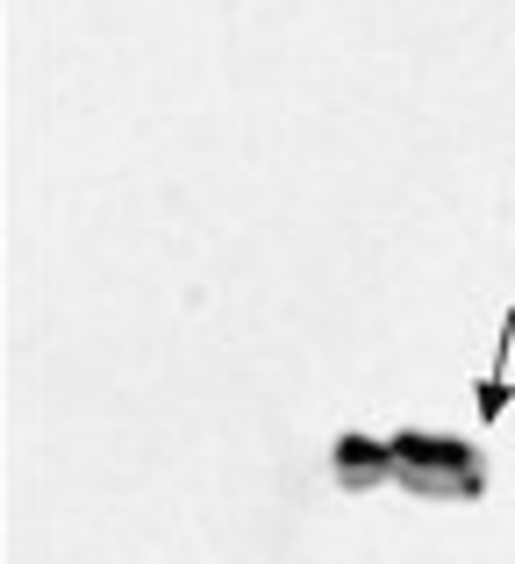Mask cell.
Returning <instances> with one entry per match:
<instances>
[{
    "mask_svg": "<svg viewBox=\"0 0 515 564\" xmlns=\"http://www.w3.org/2000/svg\"><path fill=\"white\" fill-rule=\"evenodd\" d=\"M394 451V479L416 500H480L487 494V465L465 436H444V429H401L387 436Z\"/></svg>",
    "mask_w": 515,
    "mask_h": 564,
    "instance_id": "cell-1",
    "label": "cell"
},
{
    "mask_svg": "<svg viewBox=\"0 0 515 564\" xmlns=\"http://www.w3.org/2000/svg\"><path fill=\"white\" fill-rule=\"evenodd\" d=\"M330 471H336V486L344 494H373V486H387L394 479V451L379 436H336V451H330Z\"/></svg>",
    "mask_w": 515,
    "mask_h": 564,
    "instance_id": "cell-2",
    "label": "cell"
}]
</instances>
